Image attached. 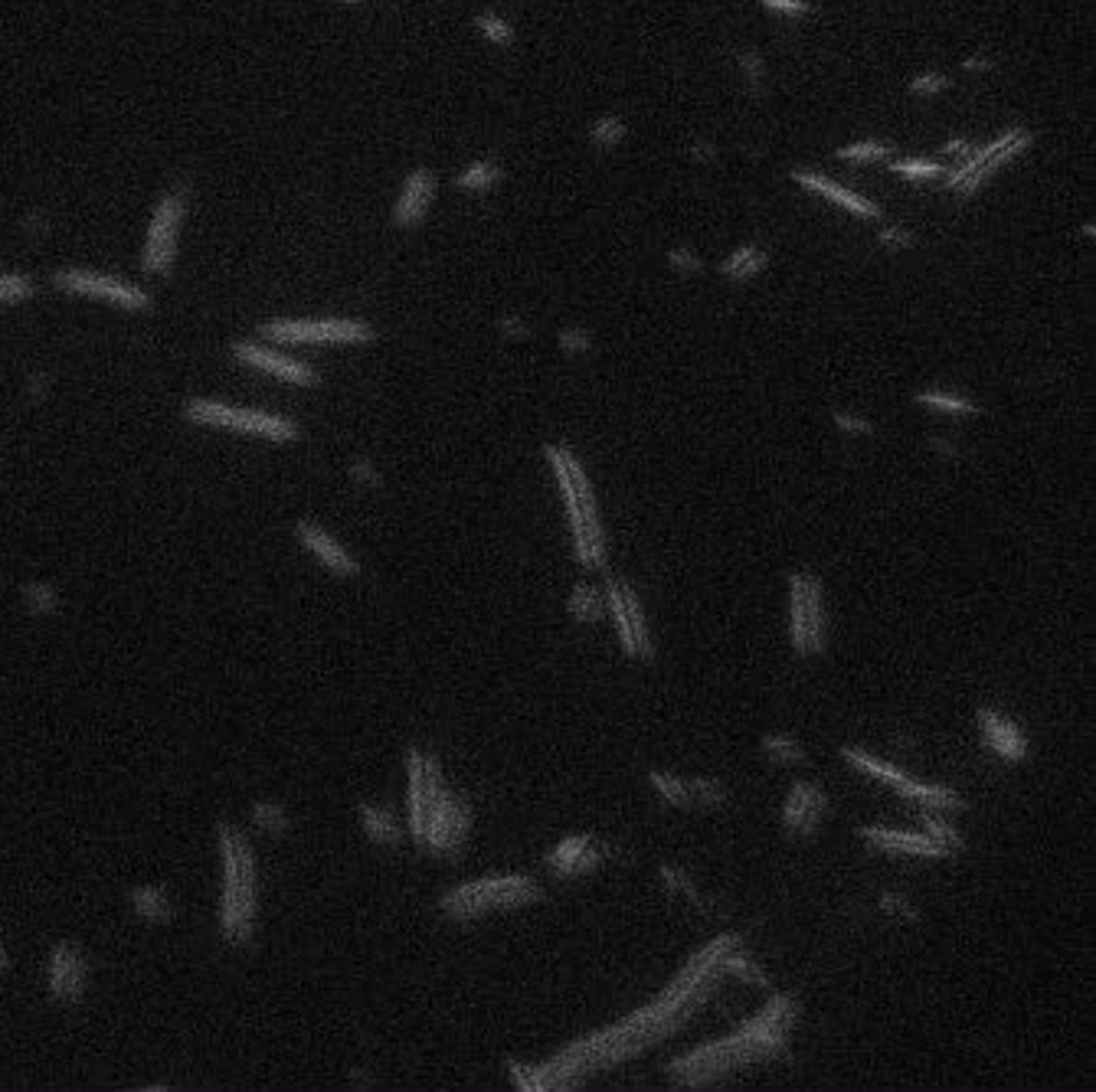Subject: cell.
I'll list each match as a JSON object with an SVG mask.
<instances>
[{
    "instance_id": "d4e9b609",
    "label": "cell",
    "mask_w": 1096,
    "mask_h": 1092,
    "mask_svg": "<svg viewBox=\"0 0 1096 1092\" xmlns=\"http://www.w3.org/2000/svg\"><path fill=\"white\" fill-rule=\"evenodd\" d=\"M501 180H504V167L494 164L491 157H481V161H471L458 170L456 190L465 193V197H475V193H488L494 184H501Z\"/></svg>"
},
{
    "instance_id": "484cf974",
    "label": "cell",
    "mask_w": 1096,
    "mask_h": 1092,
    "mask_svg": "<svg viewBox=\"0 0 1096 1092\" xmlns=\"http://www.w3.org/2000/svg\"><path fill=\"white\" fill-rule=\"evenodd\" d=\"M567 612L573 622L580 625H593L599 622V618L606 615V595L603 589L589 586V582H580V586H573V592H570L567 599Z\"/></svg>"
},
{
    "instance_id": "7dc6e473",
    "label": "cell",
    "mask_w": 1096,
    "mask_h": 1092,
    "mask_svg": "<svg viewBox=\"0 0 1096 1092\" xmlns=\"http://www.w3.org/2000/svg\"><path fill=\"white\" fill-rule=\"evenodd\" d=\"M347 475H351L353 484H361V488H380L383 484V475L376 471V465L370 458H353Z\"/></svg>"
},
{
    "instance_id": "6da1fadb",
    "label": "cell",
    "mask_w": 1096,
    "mask_h": 1092,
    "mask_svg": "<svg viewBox=\"0 0 1096 1092\" xmlns=\"http://www.w3.org/2000/svg\"><path fill=\"white\" fill-rule=\"evenodd\" d=\"M736 946H744V938L736 936V932L717 936L710 946H704L698 955H691V961L681 968V975L652 1005L639 1007L635 1014L606 1027V1030H596V1034L570 1043L567 1050H560L544 1066H524L517 1060H511L508 1073L514 1079V1086L530 1092L573 1089V1086H580L593 1073L612 1070V1066L626 1063L632 1056H641L648 1047L668 1040L671 1034H677L691 1020V1014L698 1007L707 1005V997L717 991V984L723 978L721 959Z\"/></svg>"
},
{
    "instance_id": "2e32d148",
    "label": "cell",
    "mask_w": 1096,
    "mask_h": 1092,
    "mask_svg": "<svg viewBox=\"0 0 1096 1092\" xmlns=\"http://www.w3.org/2000/svg\"><path fill=\"white\" fill-rule=\"evenodd\" d=\"M609 844L599 841L593 834H570L547 851L544 864L550 867L557 877H583V873H593L609 860Z\"/></svg>"
},
{
    "instance_id": "d6986e66",
    "label": "cell",
    "mask_w": 1096,
    "mask_h": 1092,
    "mask_svg": "<svg viewBox=\"0 0 1096 1092\" xmlns=\"http://www.w3.org/2000/svg\"><path fill=\"white\" fill-rule=\"evenodd\" d=\"M789 177H792V184H799L802 190L818 193V197H825L828 203L841 206L845 213L858 216V220H881V216H883L881 203H874V200L861 197V193H854V190H848V187L835 184L832 177L815 174V170H802V167L789 170Z\"/></svg>"
},
{
    "instance_id": "e575fe53",
    "label": "cell",
    "mask_w": 1096,
    "mask_h": 1092,
    "mask_svg": "<svg viewBox=\"0 0 1096 1092\" xmlns=\"http://www.w3.org/2000/svg\"><path fill=\"white\" fill-rule=\"evenodd\" d=\"M37 294V282L27 271H0V305H23Z\"/></svg>"
},
{
    "instance_id": "8fae6325",
    "label": "cell",
    "mask_w": 1096,
    "mask_h": 1092,
    "mask_svg": "<svg viewBox=\"0 0 1096 1092\" xmlns=\"http://www.w3.org/2000/svg\"><path fill=\"white\" fill-rule=\"evenodd\" d=\"M789 638H792L795 654H802V658L825 651L822 582L812 572L789 576Z\"/></svg>"
},
{
    "instance_id": "f907efd6",
    "label": "cell",
    "mask_w": 1096,
    "mask_h": 1092,
    "mask_svg": "<svg viewBox=\"0 0 1096 1092\" xmlns=\"http://www.w3.org/2000/svg\"><path fill=\"white\" fill-rule=\"evenodd\" d=\"M766 10H773V14H786V17H805L812 14V4L809 0H759Z\"/></svg>"
},
{
    "instance_id": "bcb514c9",
    "label": "cell",
    "mask_w": 1096,
    "mask_h": 1092,
    "mask_svg": "<svg viewBox=\"0 0 1096 1092\" xmlns=\"http://www.w3.org/2000/svg\"><path fill=\"white\" fill-rule=\"evenodd\" d=\"M881 909L887 913V916L894 919H904V923H920V913L910 906V900L900 893H883L881 896Z\"/></svg>"
},
{
    "instance_id": "277c9868",
    "label": "cell",
    "mask_w": 1096,
    "mask_h": 1092,
    "mask_svg": "<svg viewBox=\"0 0 1096 1092\" xmlns=\"http://www.w3.org/2000/svg\"><path fill=\"white\" fill-rule=\"evenodd\" d=\"M547 462H550L553 475H557L560 494L567 500L570 530H573V550L576 563L586 569H603L606 566V534L603 521H599V504L593 494V484L586 477V468L580 465L570 448L563 445H544Z\"/></svg>"
},
{
    "instance_id": "52a82bcc",
    "label": "cell",
    "mask_w": 1096,
    "mask_h": 1092,
    "mask_svg": "<svg viewBox=\"0 0 1096 1092\" xmlns=\"http://www.w3.org/2000/svg\"><path fill=\"white\" fill-rule=\"evenodd\" d=\"M540 900H544V890L537 879L524 877V873H508V877H481L456 890H445L439 896V909L452 923H471L494 909H517Z\"/></svg>"
},
{
    "instance_id": "6125c7cd",
    "label": "cell",
    "mask_w": 1096,
    "mask_h": 1092,
    "mask_svg": "<svg viewBox=\"0 0 1096 1092\" xmlns=\"http://www.w3.org/2000/svg\"><path fill=\"white\" fill-rule=\"evenodd\" d=\"M340 4H347V7H357V4H363V0H340Z\"/></svg>"
},
{
    "instance_id": "c3c4849f",
    "label": "cell",
    "mask_w": 1096,
    "mask_h": 1092,
    "mask_svg": "<svg viewBox=\"0 0 1096 1092\" xmlns=\"http://www.w3.org/2000/svg\"><path fill=\"white\" fill-rule=\"evenodd\" d=\"M766 265H769V252L759 249V246H756V252H753V256L746 259V262L740 265V269H736L733 275H730V282H736V285H744V282H753V279L759 275V271L766 269Z\"/></svg>"
},
{
    "instance_id": "60d3db41",
    "label": "cell",
    "mask_w": 1096,
    "mask_h": 1092,
    "mask_svg": "<svg viewBox=\"0 0 1096 1092\" xmlns=\"http://www.w3.org/2000/svg\"><path fill=\"white\" fill-rule=\"evenodd\" d=\"M658 877H662V883L671 890V893H677V896H687V900H691L694 906H700V909H710L704 900H700V893H698V890H694V883H691V879H687V873H685V870H677V867L664 864V867H658Z\"/></svg>"
},
{
    "instance_id": "f6af8a7d",
    "label": "cell",
    "mask_w": 1096,
    "mask_h": 1092,
    "mask_svg": "<svg viewBox=\"0 0 1096 1092\" xmlns=\"http://www.w3.org/2000/svg\"><path fill=\"white\" fill-rule=\"evenodd\" d=\"M877 246L887 252H904V249H913V246H917V236L904 226H887L877 233Z\"/></svg>"
},
{
    "instance_id": "f546056e",
    "label": "cell",
    "mask_w": 1096,
    "mask_h": 1092,
    "mask_svg": "<svg viewBox=\"0 0 1096 1092\" xmlns=\"http://www.w3.org/2000/svg\"><path fill=\"white\" fill-rule=\"evenodd\" d=\"M626 134H629L626 118L616 115V111L599 115L596 121H593V128H589V141H593L599 151H612V147H618L622 141H626Z\"/></svg>"
},
{
    "instance_id": "db71d44e",
    "label": "cell",
    "mask_w": 1096,
    "mask_h": 1092,
    "mask_svg": "<svg viewBox=\"0 0 1096 1092\" xmlns=\"http://www.w3.org/2000/svg\"><path fill=\"white\" fill-rule=\"evenodd\" d=\"M46 389H50V376H46L43 370H33L27 380V397L40 403V399H46Z\"/></svg>"
},
{
    "instance_id": "11a10c76",
    "label": "cell",
    "mask_w": 1096,
    "mask_h": 1092,
    "mask_svg": "<svg viewBox=\"0 0 1096 1092\" xmlns=\"http://www.w3.org/2000/svg\"><path fill=\"white\" fill-rule=\"evenodd\" d=\"M972 141H965V138H952V141H946V144H942V155L946 157H956V161H963V157H969L972 155Z\"/></svg>"
},
{
    "instance_id": "ba28073f",
    "label": "cell",
    "mask_w": 1096,
    "mask_h": 1092,
    "mask_svg": "<svg viewBox=\"0 0 1096 1092\" xmlns=\"http://www.w3.org/2000/svg\"><path fill=\"white\" fill-rule=\"evenodd\" d=\"M259 338L292 347H363L376 340V328L361 317H269L259 324Z\"/></svg>"
},
{
    "instance_id": "9a60e30c",
    "label": "cell",
    "mask_w": 1096,
    "mask_h": 1092,
    "mask_svg": "<svg viewBox=\"0 0 1096 1092\" xmlns=\"http://www.w3.org/2000/svg\"><path fill=\"white\" fill-rule=\"evenodd\" d=\"M435 190H439V177H435L433 167H412L410 174H406L403 187H399L397 193V203H393V213H390V223L397 229H420L422 223H426L429 216V206H433L435 200Z\"/></svg>"
},
{
    "instance_id": "7c38bea8",
    "label": "cell",
    "mask_w": 1096,
    "mask_h": 1092,
    "mask_svg": "<svg viewBox=\"0 0 1096 1092\" xmlns=\"http://www.w3.org/2000/svg\"><path fill=\"white\" fill-rule=\"evenodd\" d=\"M229 357H233L236 363H243V367L256 370V374H265L279 383H288V386H302V389L321 386V374L311 367L308 360L288 357V353H282L279 347L265 344L262 338L233 340V344H229Z\"/></svg>"
},
{
    "instance_id": "ac0fdd59",
    "label": "cell",
    "mask_w": 1096,
    "mask_h": 1092,
    "mask_svg": "<svg viewBox=\"0 0 1096 1092\" xmlns=\"http://www.w3.org/2000/svg\"><path fill=\"white\" fill-rule=\"evenodd\" d=\"M825 811H828V799L822 788L812 782H795L786 795V805H782V828L795 837H812L822 824Z\"/></svg>"
},
{
    "instance_id": "3957f363",
    "label": "cell",
    "mask_w": 1096,
    "mask_h": 1092,
    "mask_svg": "<svg viewBox=\"0 0 1096 1092\" xmlns=\"http://www.w3.org/2000/svg\"><path fill=\"white\" fill-rule=\"evenodd\" d=\"M216 851L223 860L220 936L226 946H249L259 909V867L249 837L233 822H216Z\"/></svg>"
},
{
    "instance_id": "7402d4cb",
    "label": "cell",
    "mask_w": 1096,
    "mask_h": 1092,
    "mask_svg": "<svg viewBox=\"0 0 1096 1092\" xmlns=\"http://www.w3.org/2000/svg\"><path fill=\"white\" fill-rule=\"evenodd\" d=\"M406 778H410V831L412 841L422 844L426 831V782H422V749H406Z\"/></svg>"
},
{
    "instance_id": "30bf717a",
    "label": "cell",
    "mask_w": 1096,
    "mask_h": 1092,
    "mask_svg": "<svg viewBox=\"0 0 1096 1092\" xmlns=\"http://www.w3.org/2000/svg\"><path fill=\"white\" fill-rule=\"evenodd\" d=\"M52 288L69 298H92L105 301L111 308L128 311V315H151L155 311V294L121 275L88 269V265H63L50 275Z\"/></svg>"
},
{
    "instance_id": "4fadbf2b",
    "label": "cell",
    "mask_w": 1096,
    "mask_h": 1092,
    "mask_svg": "<svg viewBox=\"0 0 1096 1092\" xmlns=\"http://www.w3.org/2000/svg\"><path fill=\"white\" fill-rule=\"evenodd\" d=\"M603 595H606V609H609L612 622H616L618 641H622L629 658L655 661V641H652V635H648L645 612H641L635 589L622 580H606Z\"/></svg>"
},
{
    "instance_id": "83f0119b",
    "label": "cell",
    "mask_w": 1096,
    "mask_h": 1092,
    "mask_svg": "<svg viewBox=\"0 0 1096 1092\" xmlns=\"http://www.w3.org/2000/svg\"><path fill=\"white\" fill-rule=\"evenodd\" d=\"M913 403L927 406V409H933V412H950V416H979V406L972 403V399L956 397V393H946V389H920V393L913 397Z\"/></svg>"
},
{
    "instance_id": "7bdbcfd3",
    "label": "cell",
    "mask_w": 1096,
    "mask_h": 1092,
    "mask_svg": "<svg viewBox=\"0 0 1096 1092\" xmlns=\"http://www.w3.org/2000/svg\"><path fill=\"white\" fill-rule=\"evenodd\" d=\"M664 262L671 265V271H675V275H685V279H691V275H700V271H704V259H700L694 249H687V246H675V249H668V252H664Z\"/></svg>"
},
{
    "instance_id": "f1b7e54d",
    "label": "cell",
    "mask_w": 1096,
    "mask_h": 1092,
    "mask_svg": "<svg viewBox=\"0 0 1096 1092\" xmlns=\"http://www.w3.org/2000/svg\"><path fill=\"white\" fill-rule=\"evenodd\" d=\"M20 599L23 605L29 609V615H56L59 612V592L52 582L46 580H33V582H23L20 586Z\"/></svg>"
},
{
    "instance_id": "91938a15",
    "label": "cell",
    "mask_w": 1096,
    "mask_h": 1092,
    "mask_svg": "<svg viewBox=\"0 0 1096 1092\" xmlns=\"http://www.w3.org/2000/svg\"><path fill=\"white\" fill-rule=\"evenodd\" d=\"M23 229H29V233L37 236V233H46V220L40 213H29L27 220H23Z\"/></svg>"
},
{
    "instance_id": "f5cc1de1",
    "label": "cell",
    "mask_w": 1096,
    "mask_h": 1092,
    "mask_svg": "<svg viewBox=\"0 0 1096 1092\" xmlns=\"http://www.w3.org/2000/svg\"><path fill=\"white\" fill-rule=\"evenodd\" d=\"M753 252H756V242H746V246H740V249H733V252H730V256L723 259L721 265H717V269H721V275H723V279H730V275H733V271L740 269V265H744L746 259L753 256Z\"/></svg>"
},
{
    "instance_id": "d6a6232c",
    "label": "cell",
    "mask_w": 1096,
    "mask_h": 1092,
    "mask_svg": "<svg viewBox=\"0 0 1096 1092\" xmlns=\"http://www.w3.org/2000/svg\"><path fill=\"white\" fill-rule=\"evenodd\" d=\"M759 746H763V753L769 755L776 765H802L805 763V749L799 746L792 736L769 733V736H763V740H759Z\"/></svg>"
},
{
    "instance_id": "9c48e42d",
    "label": "cell",
    "mask_w": 1096,
    "mask_h": 1092,
    "mask_svg": "<svg viewBox=\"0 0 1096 1092\" xmlns=\"http://www.w3.org/2000/svg\"><path fill=\"white\" fill-rule=\"evenodd\" d=\"M190 213V184H174L157 197L141 246V271L151 279H167L180 252V229Z\"/></svg>"
},
{
    "instance_id": "5b68a950",
    "label": "cell",
    "mask_w": 1096,
    "mask_h": 1092,
    "mask_svg": "<svg viewBox=\"0 0 1096 1092\" xmlns=\"http://www.w3.org/2000/svg\"><path fill=\"white\" fill-rule=\"evenodd\" d=\"M422 782H426V831L420 847L433 857H458L468 841L475 814L468 801L458 799L445 785V772L433 753H422Z\"/></svg>"
},
{
    "instance_id": "b9f144b4",
    "label": "cell",
    "mask_w": 1096,
    "mask_h": 1092,
    "mask_svg": "<svg viewBox=\"0 0 1096 1092\" xmlns=\"http://www.w3.org/2000/svg\"><path fill=\"white\" fill-rule=\"evenodd\" d=\"M557 347L567 353V357H583V353L593 351V334H589L586 328H576V324H570V328H560Z\"/></svg>"
},
{
    "instance_id": "f35d334b",
    "label": "cell",
    "mask_w": 1096,
    "mask_h": 1092,
    "mask_svg": "<svg viewBox=\"0 0 1096 1092\" xmlns=\"http://www.w3.org/2000/svg\"><path fill=\"white\" fill-rule=\"evenodd\" d=\"M648 782H652V788H655V792L662 795L668 805L691 808V799H687V785L681 782L677 776H668V772H648Z\"/></svg>"
},
{
    "instance_id": "8d00e7d4",
    "label": "cell",
    "mask_w": 1096,
    "mask_h": 1092,
    "mask_svg": "<svg viewBox=\"0 0 1096 1092\" xmlns=\"http://www.w3.org/2000/svg\"><path fill=\"white\" fill-rule=\"evenodd\" d=\"M475 29H479L488 43L501 46V50L514 46V40H517L514 27H511V23L504 20V17H498V14H479V17H475Z\"/></svg>"
},
{
    "instance_id": "7a4b0ae2",
    "label": "cell",
    "mask_w": 1096,
    "mask_h": 1092,
    "mask_svg": "<svg viewBox=\"0 0 1096 1092\" xmlns=\"http://www.w3.org/2000/svg\"><path fill=\"white\" fill-rule=\"evenodd\" d=\"M795 1020H799V1001L792 994H773L766 1001L763 1011L753 1020H746L727 1040H717L710 1047H700L694 1053L671 1060L668 1063L671 1083L698 1089V1086L714 1083V1079L727 1076L733 1070L786 1056L789 1034H792Z\"/></svg>"
},
{
    "instance_id": "4dcf8cb0",
    "label": "cell",
    "mask_w": 1096,
    "mask_h": 1092,
    "mask_svg": "<svg viewBox=\"0 0 1096 1092\" xmlns=\"http://www.w3.org/2000/svg\"><path fill=\"white\" fill-rule=\"evenodd\" d=\"M249 818L252 824H256L262 834H285L288 824H292V818H288L285 805H279V801H256V805L249 808Z\"/></svg>"
},
{
    "instance_id": "d590c367",
    "label": "cell",
    "mask_w": 1096,
    "mask_h": 1092,
    "mask_svg": "<svg viewBox=\"0 0 1096 1092\" xmlns=\"http://www.w3.org/2000/svg\"><path fill=\"white\" fill-rule=\"evenodd\" d=\"M920 822H923V828H927V834L933 837L936 844H942V847H946V851H950V854L965 851V841H963V834H959V831L952 828V824L946 822V818H936V811H929V808H923Z\"/></svg>"
},
{
    "instance_id": "836d02e7",
    "label": "cell",
    "mask_w": 1096,
    "mask_h": 1092,
    "mask_svg": "<svg viewBox=\"0 0 1096 1092\" xmlns=\"http://www.w3.org/2000/svg\"><path fill=\"white\" fill-rule=\"evenodd\" d=\"M687 785V799L691 808H723L727 805V785L717 782V778H691Z\"/></svg>"
},
{
    "instance_id": "680465c9",
    "label": "cell",
    "mask_w": 1096,
    "mask_h": 1092,
    "mask_svg": "<svg viewBox=\"0 0 1096 1092\" xmlns=\"http://www.w3.org/2000/svg\"><path fill=\"white\" fill-rule=\"evenodd\" d=\"M929 445H933V452L936 454H946V458H956V445H952V442H946V439H929Z\"/></svg>"
},
{
    "instance_id": "cb8c5ba5",
    "label": "cell",
    "mask_w": 1096,
    "mask_h": 1092,
    "mask_svg": "<svg viewBox=\"0 0 1096 1092\" xmlns=\"http://www.w3.org/2000/svg\"><path fill=\"white\" fill-rule=\"evenodd\" d=\"M357 814H361L363 834H367L374 844H380V847H399V844H403V828H399V822L393 818L390 808L361 801Z\"/></svg>"
},
{
    "instance_id": "816d5d0a",
    "label": "cell",
    "mask_w": 1096,
    "mask_h": 1092,
    "mask_svg": "<svg viewBox=\"0 0 1096 1092\" xmlns=\"http://www.w3.org/2000/svg\"><path fill=\"white\" fill-rule=\"evenodd\" d=\"M498 328H501V338H508V340H527L530 338V328L524 324V317H517V315H501Z\"/></svg>"
},
{
    "instance_id": "ee69618b",
    "label": "cell",
    "mask_w": 1096,
    "mask_h": 1092,
    "mask_svg": "<svg viewBox=\"0 0 1096 1092\" xmlns=\"http://www.w3.org/2000/svg\"><path fill=\"white\" fill-rule=\"evenodd\" d=\"M910 96H920V98H933V96H942V92H950L952 82L946 73H920L910 79Z\"/></svg>"
},
{
    "instance_id": "1f68e13d",
    "label": "cell",
    "mask_w": 1096,
    "mask_h": 1092,
    "mask_svg": "<svg viewBox=\"0 0 1096 1092\" xmlns=\"http://www.w3.org/2000/svg\"><path fill=\"white\" fill-rule=\"evenodd\" d=\"M835 157H838V161H848V164L887 161V157H894V144H883V141H851V144L838 147Z\"/></svg>"
},
{
    "instance_id": "9f6ffc18",
    "label": "cell",
    "mask_w": 1096,
    "mask_h": 1092,
    "mask_svg": "<svg viewBox=\"0 0 1096 1092\" xmlns=\"http://www.w3.org/2000/svg\"><path fill=\"white\" fill-rule=\"evenodd\" d=\"M691 157L698 164H714L717 161V147L710 144V141L700 138V141H694V144H691Z\"/></svg>"
},
{
    "instance_id": "8992f818",
    "label": "cell",
    "mask_w": 1096,
    "mask_h": 1092,
    "mask_svg": "<svg viewBox=\"0 0 1096 1092\" xmlns=\"http://www.w3.org/2000/svg\"><path fill=\"white\" fill-rule=\"evenodd\" d=\"M180 416H184L190 426L223 429V432H236V435H252V439H265V442H272V445H294V442H302V426H298L292 416L252 409V406H233V403H223V399H210V397L187 399Z\"/></svg>"
},
{
    "instance_id": "e0dca14e",
    "label": "cell",
    "mask_w": 1096,
    "mask_h": 1092,
    "mask_svg": "<svg viewBox=\"0 0 1096 1092\" xmlns=\"http://www.w3.org/2000/svg\"><path fill=\"white\" fill-rule=\"evenodd\" d=\"M294 540L302 543L305 550L311 553V557L317 559V563L324 566L328 572H334L338 580H357L361 576V563L353 559V553L347 550L344 543L334 540L328 530L321 527V523L315 521H298L294 523Z\"/></svg>"
},
{
    "instance_id": "74e56055",
    "label": "cell",
    "mask_w": 1096,
    "mask_h": 1092,
    "mask_svg": "<svg viewBox=\"0 0 1096 1092\" xmlns=\"http://www.w3.org/2000/svg\"><path fill=\"white\" fill-rule=\"evenodd\" d=\"M894 174L906 177V180H936L946 174V164L929 161V157H904V161H887Z\"/></svg>"
},
{
    "instance_id": "603a6c76",
    "label": "cell",
    "mask_w": 1096,
    "mask_h": 1092,
    "mask_svg": "<svg viewBox=\"0 0 1096 1092\" xmlns=\"http://www.w3.org/2000/svg\"><path fill=\"white\" fill-rule=\"evenodd\" d=\"M128 906H132L134 916H141L144 923L167 925L170 919H174V902H170L167 890L155 887V883H141V887L128 890Z\"/></svg>"
},
{
    "instance_id": "ffe728a7",
    "label": "cell",
    "mask_w": 1096,
    "mask_h": 1092,
    "mask_svg": "<svg viewBox=\"0 0 1096 1092\" xmlns=\"http://www.w3.org/2000/svg\"><path fill=\"white\" fill-rule=\"evenodd\" d=\"M975 723H979V733H982V740H986V746L992 749L995 755H1001L1005 763H1024V759H1028V753H1031L1028 740H1024V733L1011 723L1009 717H1001V713L992 710V707H982V710L975 713Z\"/></svg>"
},
{
    "instance_id": "6f0895ef",
    "label": "cell",
    "mask_w": 1096,
    "mask_h": 1092,
    "mask_svg": "<svg viewBox=\"0 0 1096 1092\" xmlns=\"http://www.w3.org/2000/svg\"><path fill=\"white\" fill-rule=\"evenodd\" d=\"M963 69H965V73H992V69H995V59H988L986 52H975V56H965V59H963Z\"/></svg>"
},
{
    "instance_id": "5bb4252c",
    "label": "cell",
    "mask_w": 1096,
    "mask_h": 1092,
    "mask_svg": "<svg viewBox=\"0 0 1096 1092\" xmlns=\"http://www.w3.org/2000/svg\"><path fill=\"white\" fill-rule=\"evenodd\" d=\"M46 988L59 1005H79L88 991V959L75 942H56L46 961Z\"/></svg>"
},
{
    "instance_id": "681fc988",
    "label": "cell",
    "mask_w": 1096,
    "mask_h": 1092,
    "mask_svg": "<svg viewBox=\"0 0 1096 1092\" xmlns=\"http://www.w3.org/2000/svg\"><path fill=\"white\" fill-rule=\"evenodd\" d=\"M832 419H835V426L848 435H874V426H871L864 416H854V412H832Z\"/></svg>"
},
{
    "instance_id": "ab89813d",
    "label": "cell",
    "mask_w": 1096,
    "mask_h": 1092,
    "mask_svg": "<svg viewBox=\"0 0 1096 1092\" xmlns=\"http://www.w3.org/2000/svg\"><path fill=\"white\" fill-rule=\"evenodd\" d=\"M736 66H740V73H744V82L750 86L753 96H763V79H766V63L763 56H759L756 50H744L736 52Z\"/></svg>"
},
{
    "instance_id": "4316f807",
    "label": "cell",
    "mask_w": 1096,
    "mask_h": 1092,
    "mask_svg": "<svg viewBox=\"0 0 1096 1092\" xmlns=\"http://www.w3.org/2000/svg\"><path fill=\"white\" fill-rule=\"evenodd\" d=\"M721 968H723V975H736L740 982L753 984V988H769V975L763 971V965H756V961L746 955L744 946L730 948V952L721 959Z\"/></svg>"
},
{
    "instance_id": "44dd1931",
    "label": "cell",
    "mask_w": 1096,
    "mask_h": 1092,
    "mask_svg": "<svg viewBox=\"0 0 1096 1092\" xmlns=\"http://www.w3.org/2000/svg\"><path fill=\"white\" fill-rule=\"evenodd\" d=\"M858 837L871 847H881V851H894V854H910V857H933L942 860L950 857V851L936 844L929 834H910V831H891V828H858Z\"/></svg>"
},
{
    "instance_id": "94428289",
    "label": "cell",
    "mask_w": 1096,
    "mask_h": 1092,
    "mask_svg": "<svg viewBox=\"0 0 1096 1092\" xmlns=\"http://www.w3.org/2000/svg\"><path fill=\"white\" fill-rule=\"evenodd\" d=\"M7 971H10V955L4 948V942H0V975H7Z\"/></svg>"
}]
</instances>
